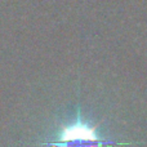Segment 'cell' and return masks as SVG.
<instances>
[{"label": "cell", "instance_id": "cell-1", "mask_svg": "<svg viewBox=\"0 0 147 147\" xmlns=\"http://www.w3.org/2000/svg\"><path fill=\"white\" fill-rule=\"evenodd\" d=\"M48 145L53 147H107L114 143L98 137L96 128L79 120L62 128L58 140Z\"/></svg>", "mask_w": 147, "mask_h": 147}]
</instances>
